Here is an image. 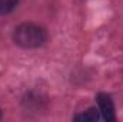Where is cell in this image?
Segmentation results:
<instances>
[{
	"label": "cell",
	"instance_id": "cell-5",
	"mask_svg": "<svg viewBox=\"0 0 123 122\" xmlns=\"http://www.w3.org/2000/svg\"><path fill=\"white\" fill-rule=\"evenodd\" d=\"M0 119H1V109H0Z\"/></svg>",
	"mask_w": 123,
	"mask_h": 122
},
{
	"label": "cell",
	"instance_id": "cell-1",
	"mask_svg": "<svg viewBox=\"0 0 123 122\" xmlns=\"http://www.w3.org/2000/svg\"><path fill=\"white\" fill-rule=\"evenodd\" d=\"M13 40L23 49H37L47 40L46 30L34 23H22L13 32Z\"/></svg>",
	"mask_w": 123,
	"mask_h": 122
},
{
	"label": "cell",
	"instance_id": "cell-3",
	"mask_svg": "<svg viewBox=\"0 0 123 122\" xmlns=\"http://www.w3.org/2000/svg\"><path fill=\"white\" fill-rule=\"evenodd\" d=\"M74 119H76V121H89V122L103 121V119H102V115H100V112H99L97 108H90V109H87L85 114L76 115Z\"/></svg>",
	"mask_w": 123,
	"mask_h": 122
},
{
	"label": "cell",
	"instance_id": "cell-2",
	"mask_svg": "<svg viewBox=\"0 0 123 122\" xmlns=\"http://www.w3.org/2000/svg\"><path fill=\"white\" fill-rule=\"evenodd\" d=\"M96 102H97V109L102 115L103 121H116V112H115V103L112 101V96L107 93H97L96 96Z\"/></svg>",
	"mask_w": 123,
	"mask_h": 122
},
{
	"label": "cell",
	"instance_id": "cell-4",
	"mask_svg": "<svg viewBox=\"0 0 123 122\" xmlns=\"http://www.w3.org/2000/svg\"><path fill=\"white\" fill-rule=\"evenodd\" d=\"M20 0H0V16L7 14L16 9Z\"/></svg>",
	"mask_w": 123,
	"mask_h": 122
}]
</instances>
